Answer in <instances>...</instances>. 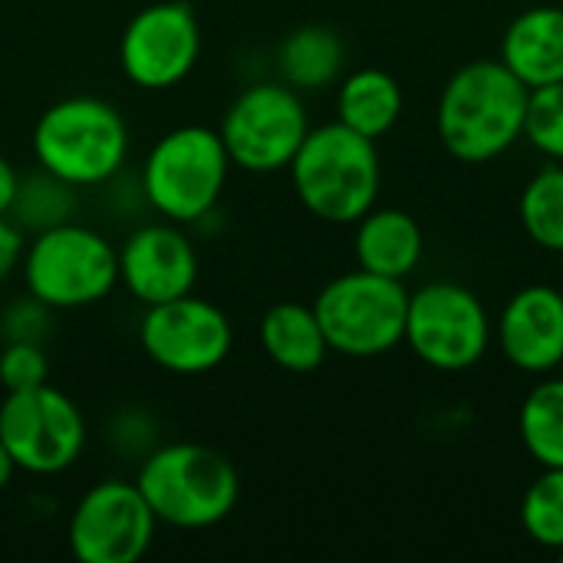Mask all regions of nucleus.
Wrapping results in <instances>:
<instances>
[{
	"label": "nucleus",
	"instance_id": "obj_2",
	"mask_svg": "<svg viewBox=\"0 0 563 563\" xmlns=\"http://www.w3.org/2000/svg\"><path fill=\"white\" fill-rule=\"evenodd\" d=\"M135 485L155 521L178 531L221 525L241 498V478L231 459L201 442L155 445L139 462Z\"/></svg>",
	"mask_w": 563,
	"mask_h": 563
},
{
	"label": "nucleus",
	"instance_id": "obj_14",
	"mask_svg": "<svg viewBox=\"0 0 563 563\" xmlns=\"http://www.w3.org/2000/svg\"><path fill=\"white\" fill-rule=\"evenodd\" d=\"M119 284L145 303L185 297L198 284V254L178 224H142L119 247Z\"/></svg>",
	"mask_w": 563,
	"mask_h": 563
},
{
	"label": "nucleus",
	"instance_id": "obj_23",
	"mask_svg": "<svg viewBox=\"0 0 563 563\" xmlns=\"http://www.w3.org/2000/svg\"><path fill=\"white\" fill-rule=\"evenodd\" d=\"M76 214V188L59 181L49 172H33L30 178H20L10 218L23 228V231H46L56 228L63 221H73Z\"/></svg>",
	"mask_w": 563,
	"mask_h": 563
},
{
	"label": "nucleus",
	"instance_id": "obj_5",
	"mask_svg": "<svg viewBox=\"0 0 563 563\" xmlns=\"http://www.w3.org/2000/svg\"><path fill=\"white\" fill-rule=\"evenodd\" d=\"M228 168L231 158L218 129L181 125L152 145L142 165V195L165 221L191 224L218 208Z\"/></svg>",
	"mask_w": 563,
	"mask_h": 563
},
{
	"label": "nucleus",
	"instance_id": "obj_12",
	"mask_svg": "<svg viewBox=\"0 0 563 563\" xmlns=\"http://www.w3.org/2000/svg\"><path fill=\"white\" fill-rule=\"evenodd\" d=\"M139 343L145 356L175 376H201L218 369L234 343L231 320L205 297L185 294L145 307Z\"/></svg>",
	"mask_w": 563,
	"mask_h": 563
},
{
	"label": "nucleus",
	"instance_id": "obj_26",
	"mask_svg": "<svg viewBox=\"0 0 563 563\" xmlns=\"http://www.w3.org/2000/svg\"><path fill=\"white\" fill-rule=\"evenodd\" d=\"M49 383V360L40 343H3L0 386L7 393H26Z\"/></svg>",
	"mask_w": 563,
	"mask_h": 563
},
{
	"label": "nucleus",
	"instance_id": "obj_29",
	"mask_svg": "<svg viewBox=\"0 0 563 563\" xmlns=\"http://www.w3.org/2000/svg\"><path fill=\"white\" fill-rule=\"evenodd\" d=\"M23 254H26L23 228L10 221V214H0V284H7L10 274L23 264Z\"/></svg>",
	"mask_w": 563,
	"mask_h": 563
},
{
	"label": "nucleus",
	"instance_id": "obj_11",
	"mask_svg": "<svg viewBox=\"0 0 563 563\" xmlns=\"http://www.w3.org/2000/svg\"><path fill=\"white\" fill-rule=\"evenodd\" d=\"M155 525L135 482L106 478L76 501L66 541L79 563H135L152 548Z\"/></svg>",
	"mask_w": 563,
	"mask_h": 563
},
{
	"label": "nucleus",
	"instance_id": "obj_30",
	"mask_svg": "<svg viewBox=\"0 0 563 563\" xmlns=\"http://www.w3.org/2000/svg\"><path fill=\"white\" fill-rule=\"evenodd\" d=\"M16 188H20V175H16V168L0 155V214H10L13 198H16Z\"/></svg>",
	"mask_w": 563,
	"mask_h": 563
},
{
	"label": "nucleus",
	"instance_id": "obj_27",
	"mask_svg": "<svg viewBox=\"0 0 563 563\" xmlns=\"http://www.w3.org/2000/svg\"><path fill=\"white\" fill-rule=\"evenodd\" d=\"M0 336L3 343H46L49 336V307L43 300L20 297L0 313Z\"/></svg>",
	"mask_w": 563,
	"mask_h": 563
},
{
	"label": "nucleus",
	"instance_id": "obj_7",
	"mask_svg": "<svg viewBox=\"0 0 563 563\" xmlns=\"http://www.w3.org/2000/svg\"><path fill=\"white\" fill-rule=\"evenodd\" d=\"M330 353L350 360H373L396 350L406 340L409 290L402 280L369 271H350L333 277L313 303Z\"/></svg>",
	"mask_w": 563,
	"mask_h": 563
},
{
	"label": "nucleus",
	"instance_id": "obj_6",
	"mask_svg": "<svg viewBox=\"0 0 563 563\" xmlns=\"http://www.w3.org/2000/svg\"><path fill=\"white\" fill-rule=\"evenodd\" d=\"M23 280L49 310L92 307L119 284V251L96 228L63 221L33 238L23 254Z\"/></svg>",
	"mask_w": 563,
	"mask_h": 563
},
{
	"label": "nucleus",
	"instance_id": "obj_22",
	"mask_svg": "<svg viewBox=\"0 0 563 563\" xmlns=\"http://www.w3.org/2000/svg\"><path fill=\"white\" fill-rule=\"evenodd\" d=\"M518 211L528 238L538 247L563 254V165L541 168L525 185Z\"/></svg>",
	"mask_w": 563,
	"mask_h": 563
},
{
	"label": "nucleus",
	"instance_id": "obj_28",
	"mask_svg": "<svg viewBox=\"0 0 563 563\" xmlns=\"http://www.w3.org/2000/svg\"><path fill=\"white\" fill-rule=\"evenodd\" d=\"M109 442L115 445L119 455L125 459H145L152 449H155V426L145 412L139 409H125L112 419V432H109Z\"/></svg>",
	"mask_w": 563,
	"mask_h": 563
},
{
	"label": "nucleus",
	"instance_id": "obj_4",
	"mask_svg": "<svg viewBox=\"0 0 563 563\" xmlns=\"http://www.w3.org/2000/svg\"><path fill=\"white\" fill-rule=\"evenodd\" d=\"M129 155L122 112L96 96H66L43 109L33 125V158L73 188L106 185Z\"/></svg>",
	"mask_w": 563,
	"mask_h": 563
},
{
	"label": "nucleus",
	"instance_id": "obj_17",
	"mask_svg": "<svg viewBox=\"0 0 563 563\" xmlns=\"http://www.w3.org/2000/svg\"><path fill=\"white\" fill-rule=\"evenodd\" d=\"M356 264L369 274L406 280L426 251L422 228L412 214L399 208H369L356 221V238H353Z\"/></svg>",
	"mask_w": 563,
	"mask_h": 563
},
{
	"label": "nucleus",
	"instance_id": "obj_1",
	"mask_svg": "<svg viewBox=\"0 0 563 563\" xmlns=\"http://www.w3.org/2000/svg\"><path fill=\"white\" fill-rule=\"evenodd\" d=\"M528 86L501 59L462 66L439 96L435 129L449 155L468 165L505 155L525 135Z\"/></svg>",
	"mask_w": 563,
	"mask_h": 563
},
{
	"label": "nucleus",
	"instance_id": "obj_8",
	"mask_svg": "<svg viewBox=\"0 0 563 563\" xmlns=\"http://www.w3.org/2000/svg\"><path fill=\"white\" fill-rule=\"evenodd\" d=\"M307 132H310L307 106L300 92L284 79L247 86L228 106L218 129L231 165L251 175H271L290 168Z\"/></svg>",
	"mask_w": 563,
	"mask_h": 563
},
{
	"label": "nucleus",
	"instance_id": "obj_13",
	"mask_svg": "<svg viewBox=\"0 0 563 563\" xmlns=\"http://www.w3.org/2000/svg\"><path fill=\"white\" fill-rule=\"evenodd\" d=\"M201 26L185 0L142 7L122 30L119 66L142 89H172L198 63Z\"/></svg>",
	"mask_w": 563,
	"mask_h": 563
},
{
	"label": "nucleus",
	"instance_id": "obj_18",
	"mask_svg": "<svg viewBox=\"0 0 563 563\" xmlns=\"http://www.w3.org/2000/svg\"><path fill=\"white\" fill-rule=\"evenodd\" d=\"M261 346L287 373H313L323 366L330 343L313 307L284 300L274 303L261 320Z\"/></svg>",
	"mask_w": 563,
	"mask_h": 563
},
{
	"label": "nucleus",
	"instance_id": "obj_15",
	"mask_svg": "<svg viewBox=\"0 0 563 563\" xmlns=\"http://www.w3.org/2000/svg\"><path fill=\"white\" fill-rule=\"evenodd\" d=\"M498 346L521 373L548 376L563 363V294L534 284L518 290L498 317Z\"/></svg>",
	"mask_w": 563,
	"mask_h": 563
},
{
	"label": "nucleus",
	"instance_id": "obj_10",
	"mask_svg": "<svg viewBox=\"0 0 563 563\" xmlns=\"http://www.w3.org/2000/svg\"><path fill=\"white\" fill-rule=\"evenodd\" d=\"M0 442L20 472L59 475L86 449V419L79 406L49 383L26 393H7L0 402Z\"/></svg>",
	"mask_w": 563,
	"mask_h": 563
},
{
	"label": "nucleus",
	"instance_id": "obj_32",
	"mask_svg": "<svg viewBox=\"0 0 563 563\" xmlns=\"http://www.w3.org/2000/svg\"><path fill=\"white\" fill-rule=\"evenodd\" d=\"M561 558H563V551H561Z\"/></svg>",
	"mask_w": 563,
	"mask_h": 563
},
{
	"label": "nucleus",
	"instance_id": "obj_31",
	"mask_svg": "<svg viewBox=\"0 0 563 563\" xmlns=\"http://www.w3.org/2000/svg\"><path fill=\"white\" fill-rule=\"evenodd\" d=\"M13 472H16V462L10 459V452H7V445L0 442V492L10 485V478H13Z\"/></svg>",
	"mask_w": 563,
	"mask_h": 563
},
{
	"label": "nucleus",
	"instance_id": "obj_19",
	"mask_svg": "<svg viewBox=\"0 0 563 563\" xmlns=\"http://www.w3.org/2000/svg\"><path fill=\"white\" fill-rule=\"evenodd\" d=\"M336 115L366 139H383L402 115V89L386 69L366 66L343 79L336 92Z\"/></svg>",
	"mask_w": 563,
	"mask_h": 563
},
{
	"label": "nucleus",
	"instance_id": "obj_16",
	"mask_svg": "<svg viewBox=\"0 0 563 563\" xmlns=\"http://www.w3.org/2000/svg\"><path fill=\"white\" fill-rule=\"evenodd\" d=\"M498 59L528 89L563 79V7L541 3L518 13L505 30Z\"/></svg>",
	"mask_w": 563,
	"mask_h": 563
},
{
	"label": "nucleus",
	"instance_id": "obj_25",
	"mask_svg": "<svg viewBox=\"0 0 563 563\" xmlns=\"http://www.w3.org/2000/svg\"><path fill=\"white\" fill-rule=\"evenodd\" d=\"M525 139L548 158L563 162V79L528 92Z\"/></svg>",
	"mask_w": 563,
	"mask_h": 563
},
{
	"label": "nucleus",
	"instance_id": "obj_21",
	"mask_svg": "<svg viewBox=\"0 0 563 563\" xmlns=\"http://www.w3.org/2000/svg\"><path fill=\"white\" fill-rule=\"evenodd\" d=\"M518 432L541 468H563V379H541L521 402Z\"/></svg>",
	"mask_w": 563,
	"mask_h": 563
},
{
	"label": "nucleus",
	"instance_id": "obj_3",
	"mask_svg": "<svg viewBox=\"0 0 563 563\" xmlns=\"http://www.w3.org/2000/svg\"><path fill=\"white\" fill-rule=\"evenodd\" d=\"M300 205L330 224H356L379 195L383 168L376 142L353 132L340 119L310 129L290 162Z\"/></svg>",
	"mask_w": 563,
	"mask_h": 563
},
{
	"label": "nucleus",
	"instance_id": "obj_20",
	"mask_svg": "<svg viewBox=\"0 0 563 563\" xmlns=\"http://www.w3.org/2000/svg\"><path fill=\"white\" fill-rule=\"evenodd\" d=\"M343 59H346L343 40L336 36V30L320 26V23L297 26L294 33L284 36V43L277 49L280 79L287 86H294L297 92L300 89L310 92V89H323V86L336 82Z\"/></svg>",
	"mask_w": 563,
	"mask_h": 563
},
{
	"label": "nucleus",
	"instance_id": "obj_24",
	"mask_svg": "<svg viewBox=\"0 0 563 563\" xmlns=\"http://www.w3.org/2000/svg\"><path fill=\"white\" fill-rule=\"evenodd\" d=\"M521 525L541 548L563 551V468H544L521 498Z\"/></svg>",
	"mask_w": 563,
	"mask_h": 563
},
{
	"label": "nucleus",
	"instance_id": "obj_9",
	"mask_svg": "<svg viewBox=\"0 0 563 563\" xmlns=\"http://www.w3.org/2000/svg\"><path fill=\"white\" fill-rule=\"evenodd\" d=\"M402 343H409V350L439 373L472 369L492 343L488 310L462 284H426L416 294H409Z\"/></svg>",
	"mask_w": 563,
	"mask_h": 563
}]
</instances>
